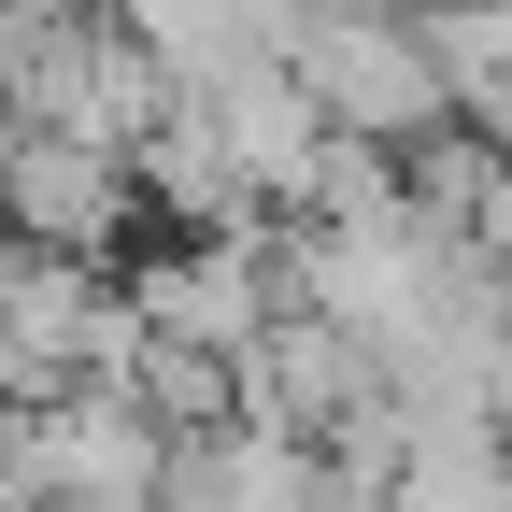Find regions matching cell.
Wrapping results in <instances>:
<instances>
[{"label":"cell","instance_id":"obj_5","mask_svg":"<svg viewBox=\"0 0 512 512\" xmlns=\"http://www.w3.org/2000/svg\"><path fill=\"white\" fill-rule=\"evenodd\" d=\"M143 200H128V157H86V143H43V128H0V242L29 256H128Z\"/></svg>","mask_w":512,"mask_h":512},{"label":"cell","instance_id":"obj_4","mask_svg":"<svg viewBox=\"0 0 512 512\" xmlns=\"http://www.w3.org/2000/svg\"><path fill=\"white\" fill-rule=\"evenodd\" d=\"M157 484H171V441L100 384H57L15 413V512H157Z\"/></svg>","mask_w":512,"mask_h":512},{"label":"cell","instance_id":"obj_1","mask_svg":"<svg viewBox=\"0 0 512 512\" xmlns=\"http://www.w3.org/2000/svg\"><path fill=\"white\" fill-rule=\"evenodd\" d=\"M285 86L313 100V128H328V143H370V157H399V143H427V128H441V86H427L399 0L299 15V29H285Z\"/></svg>","mask_w":512,"mask_h":512},{"label":"cell","instance_id":"obj_3","mask_svg":"<svg viewBox=\"0 0 512 512\" xmlns=\"http://www.w3.org/2000/svg\"><path fill=\"white\" fill-rule=\"evenodd\" d=\"M0 100H15L0 128H43V143H86V157H128L171 114V86L143 72V43H128L114 15H43V43L15 57Z\"/></svg>","mask_w":512,"mask_h":512},{"label":"cell","instance_id":"obj_2","mask_svg":"<svg viewBox=\"0 0 512 512\" xmlns=\"http://www.w3.org/2000/svg\"><path fill=\"white\" fill-rule=\"evenodd\" d=\"M128 328L171 342V356H214L242 370L256 342H271V313H285V271H271V228H200V242H157V256H128Z\"/></svg>","mask_w":512,"mask_h":512}]
</instances>
